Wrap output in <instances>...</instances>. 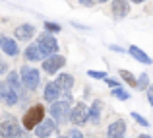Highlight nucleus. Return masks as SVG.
I'll list each match as a JSON object with an SVG mask.
<instances>
[{"mask_svg":"<svg viewBox=\"0 0 153 138\" xmlns=\"http://www.w3.org/2000/svg\"><path fill=\"white\" fill-rule=\"evenodd\" d=\"M43 119H45V107H43V105H33V107H29L25 113H23L22 124H23V128H27V130H33Z\"/></svg>","mask_w":153,"mask_h":138,"instance_id":"obj_1","label":"nucleus"},{"mask_svg":"<svg viewBox=\"0 0 153 138\" xmlns=\"http://www.w3.org/2000/svg\"><path fill=\"white\" fill-rule=\"evenodd\" d=\"M51 117L54 123L64 124L68 119H70V105L68 101H52L51 105Z\"/></svg>","mask_w":153,"mask_h":138,"instance_id":"obj_2","label":"nucleus"},{"mask_svg":"<svg viewBox=\"0 0 153 138\" xmlns=\"http://www.w3.org/2000/svg\"><path fill=\"white\" fill-rule=\"evenodd\" d=\"M19 78H22V84L27 90H37L39 82H41L39 70H35V68H31V66H23L22 72H19Z\"/></svg>","mask_w":153,"mask_h":138,"instance_id":"obj_3","label":"nucleus"},{"mask_svg":"<svg viewBox=\"0 0 153 138\" xmlns=\"http://www.w3.org/2000/svg\"><path fill=\"white\" fill-rule=\"evenodd\" d=\"M64 64H66V58L56 52V55H51V56H47V58L43 60V70H45L47 74H56Z\"/></svg>","mask_w":153,"mask_h":138,"instance_id":"obj_4","label":"nucleus"},{"mask_svg":"<svg viewBox=\"0 0 153 138\" xmlns=\"http://www.w3.org/2000/svg\"><path fill=\"white\" fill-rule=\"evenodd\" d=\"M37 45L43 49V52H45L47 56L56 55V51H58V43H56V39H54V35H52V33H43V35H39Z\"/></svg>","mask_w":153,"mask_h":138,"instance_id":"obj_5","label":"nucleus"},{"mask_svg":"<svg viewBox=\"0 0 153 138\" xmlns=\"http://www.w3.org/2000/svg\"><path fill=\"white\" fill-rule=\"evenodd\" d=\"M19 134H23V132L16 121H0V136L2 138H16Z\"/></svg>","mask_w":153,"mask_h":138,"instance_id":"obj_6","label":"nucleus"},{"mask_svg":"<svg viewBox=\"0 0 153 138\" xmlns=\"http://www.w3.org/2000/svg\"><path fill=\"white\" fill-rule=\"evenodd\" d=\"M87 111H89V109L85 107V103H78L70 111V121L76 127H82L83 123H87Z\"/></svg>","mask_w":153,"mask_h":138,"instance_id":"obj_7","label":"nucleus"},{"mask_svg":"<svg viewBox=\"0 0 153 138\" xmlns=\"http://www.w3.org/2000/svg\"><path fill=\"white\" fill-rule=\"evenodd\" d=\"M33 130H35V136L37 138H47V136H51L52 132L56 130V123L52 119H43Z\"/></svg>","mask_w":153,"mask_h":138,"instance_id":"obj_8","label":"nucleus"},{"mask_svg":"<svg viewBox=\"0 0 153 138\" xmlns=\"http://www.w3.org/2000/svg\"><path fill=\"white\" fill-rule=\"evenodd\" d=\"M111 10H112L114 20H124L128 14H130V4H128V0H112Z\"/></svg>","mask_w":153,"mask_h":138,"instance_id":"obj_9","label":"nucleus"},{"mask_svg":"<svg viewBox=\"0 0 153 138\" xmlns=\"http://www.w3.org/2000/svg\"><path fill=\"white\" fill-rule=\"evenodd\" d=\"M6 84L16 92V95H19V99H25L23 95V84H22V78L18 76V72H8V78H6Z\"/></svg>","mask_w":153,"mask_h":138,"instance_id":"obj_10","label":"nucleus"},{"mask_svg":"<svg viewBox=\"0 0 153 138\" xmlns=\"http://www.w3.org/2000/svg\"><path fill=\"white\" fill-rule=\"evenodd\" d=\"M124 134H126V121H122V119L111 123V127L107 128L108 138H124Z\"/></svg>","mask_w":153,"mask_h":138,"instance_id":"obj_11","label":"nucleus"},{"mask_svg":"<svg viewBox=\"0 0 153 138\" xmlns=\"http://www.w3.org/2000/svg\"><path fill=\"white\" fill-rule=\"evenodd\" d=\"M23 56H25V60H33V62H37V60H45L47 55L43 52V49L37 45V43H33V45H29L25 49V52H23Z\"/></svg>","mask_w":153,"mask_h":138,"instance_id":"obj_12","label":"nucleus"},{"mask_svg":"<svg viewBox=\"0 0 153 138\" xmlns=\"http://www.w3.org/2000/svg\"><path fill=\"white\" fill-rule=\"evenodd\" d=\"M14 35H16L18 41H29V39L35 35V27L31 26V23H22V26L16 27Z\"/></svg>","mask_w":153,"mask_h":138,"instance_id":"obj_13","label":"nucleus"},{"mask_svg":"<svg viewBox=\"0 0 153 138\" xmlns=\"http://www.w3.org/2000/svg\"><path fill=\"white\" fill-rule=\"evenodd\" d=\"M101 109H103V103L99 99H95L93 105L89 107V111H87V121L93 124H99V121H101Z\"/></svg>","mask_w":153,"mask_h":138,"instance_id":"obj_14","label":"nucleus"},{"mask_svg":"<svg viewBox=\"0 0 153 138\" xmlns=\"http://www.w3.org/2000/svg\"><path fill=\"white\" fill-rule=\"evenodd\" d=\"M128 52H130V55L134 56L138 62H142V64H151V62H153L151 56L147 55L146 51H142L140 47H136V45H130V47H128Z\"/></svg>","mask_w":153,"mask_h":138,"instance_id":"obj_15","label":"nucleus"},{"mask_svg":"<svg viewBox=\"0 0 153 138\" xmlns=\"http://www.w3.org/2000/svg\"><path fill=\"white\" fill-rule=\"evenodd\" d=\"M0 95H2V99L6 101L8 105H16V103H18V95H16V92L12 90L8 84L0 82Z\"/></svg>","mask_w":153,"mask_h":138,"instance_id":"obj_16","label":"nucleus"},{"mask_svg":"<svg viewBox=\"0 0 153 138\" xmlns=\"http://www.w3.org/2000/svg\"><path fill=\"white\" fill-rule=\"evenodd\" d=\"M0 47H2V51L6 52L8 56L18 55V43H16L14 39H10V37H0Z\"/></svg>","mask_w":153,"mask_h":138,"instance_id":"obj_17","label":"nucleus"},{"mask_svg":"<svg viewBox=\"0 0 153 138\" xmlns=\"http://www.w3.org/2000/svg\"><path fill=\"white\" fill-rule=\"evenodd\" d=\"M60 93H62V92H60V88H58V84H56V82H49L45 86V99L51 101V103L58 99Z\"/></svg>","mask_w":153,"mask_h":138,"instance_id":"obj_18","label":"nucleus"},{"mask_svg":"<svg viewBox=\"0 0 153 138\" xmlns=\"http://www.w3.org/2000/svg\"><path fill=\"white\" fill-rule=\"evenodd\" d=\"M54 82L58 84L60 92H70L72 88H74V76H72V74H60Z\"/></svg>","mask_w":153,"mask_h":138,"instance_id":"obj_19","label":"nucleus"},{"mask_svg":"<svg viewBox=\"0 0 153 138\" xmlns=\"http://www.w3.org/2000/svg\"><path fill=\"white\" fill-rule=\"evenodd\" d=\"M118 74H120V78H122L124 82L128 84V86H132V88L138 86V78H136V76L132 74V72H128V70H120Z\"/></svg>","mask_w":153,"mask_h":138,"instance_id":"obj_20","label":"nucleus"},{"mask_svg":"<svg viewBox=\"0 0 153 138\" xmlns=\"http://www.w3.org/2000/svg\"><path fill=\"white\" fill-rule=\"evenodd\" d=\"M147 86H149V76H147V72H142L138 78V90H147Z\"/></svg>","mask_w":153,"mask_h":138,"instance_id":"obj_21","label":"nucleus"},{"mask_svg":"<svg viewBox=\"0 0 153 138\" xmlns=\"http://www.w3.org/2000/svg\"><path fill=\"white\" fill-rule=\"evenodd\" d=\"M112 95L116 97V99H120V101H126V99H130V93L128 92H124L122 88H112Z\"/></svg>","mask_w":153,"mask_h":138,"instance_id":"obj_22","label":"nucleus"},{"mask_svg":"<svg viewBox=\"0 0 153 138\" xmlns=\"http://www.w3.org/2000/svg\"><path fill=\"white\" fill-rule=\"evenodd\" d=\"M45 31L47 33H60V31H62V26H58V23H54V22H45Z\"/></svg>","mask_w":153,"mask_h":138,"instance_id":"obj_23","label":"nucleus"},{"mask_svg":"<svg viewBox=\"0 0 153 138\" xmlns=\"http://www.w3.org/2000/svg\"><path fill=\"white\" fill-rule=\"evenodd\" d=\"M130 115H132V119H134V121H136V123H138V124H142V127H149V121H147V119H143V117L140 115V113L132 111Z\"/></svg>","mask_w":153,"mask_h":138,"instance_id":"obj_24","label":"nucleus"},{"mask_svg":"<svg viewBox=\"0 0 153 138\" xmlns=\"http://www.w3.org/2000/svg\"><path fill=\"white\" fill-rule=\"evenodd\" d=\"M87 76H89V78H95V80H105L107 78V74H105V72H99V70H87Z\"/></svg>","mask_w":153,"mask_h":138,"instance_id":"obj_25","label":"nucleus"},{"mask_svg":"<svg viewBox=\"0 0 153 138\" xmlns=\"http://www.w3.org/2000/svg\"><path fill=\"white\" fill-rule=\"evenodd\" d=\"M147 101H149V105L153 107V84H149V86H147Z\"/></svg>","mask_w":153,"mask_h":138,"instance_id":"obj_26","label":"nucleus"},{"mask_svg":"<svg viewBox=\"0 0 153 138\" xmlns=\"http://www.w3.org/2000/svg\"><path fill=\"white\" fill-rule=\"evenodd\" d=\"M105 82H107L111 88H118L120 86V82H118V80H114V78H105Z\"/></svg>","mask_w":153,"mask_h":138,"instance_id":"obj_27","label":"nucleus"},{"mask_svg":"<svg viewBox=\"0 0 153 138\" xmlns=\"http://www.w3.org/2000/svg\"><path fill=\"white\" fill-rule=\"evenodd\" d=\"M6 72H8V62H4L0 58V74H6Z\"/></svg>","mask_w":153,"mask_h":138,"instance_id":"obj_28","label":"nucleus"},{"mask_svg":"<svg viewBox=\"0 0 153 138\" xmlns=\"http://www.w3.org/2000/svg\"><path fill=\"white\" fill-rule=\"evenodd\" d=\"M78 2L82 4V6H87V8H89V6H93V4L97 2V0H78Z\"/></svg>","mask_w":153,"mask_h":138,"instance_id":"obj_29","label":"nucleus"},{"mask_svg":"<svg viewBox=\"0 0 153 138\" xmlns=\"http://www.w3.org/2000/svg\"><path fill=\"white\" fill-rule=\"evenodd\" d=\"M70 138H83V134H82L79 130H76V128H74V130L70 132Z\"/></svg>","mask_w":153,"mask_h":138,"instance_id":"obj_30","label":"nucleus"},{"mask_svg":"<svg viewBox=\"0 0 153 138\" xmlns=\"http://www.w3.org/2000/svg\"><path fill=\"white\" fill-rule=\"evenodd\" d=\"M111 51H114V52H126L122 47H118V45H111Z\"/></svg>","mask_w":153,"mask_h":138,"instance_id":"obj_31","label":"nucleus"},{"mask_svg":"<svg viewBox=\"0 0 153 138\" xmlns=\"http://www.w3.org/2000/svg\"><path fill=\"white\" fill-rule=\"evenodd\" d=\"M130 2H134V4H142V2H146V0H130Z\"/></svg>","mask_w":153,"mask_h":138,"instance_id":"obj_32","label":"nucleus"},{"mask_svg":"<svg viewBox=\"0 0 153 138\" xmlns=\"http://www.w3.org/2000/svg\"><path fill=\"white\" fill-rule=\"evenodd\" d=\"M138 138H151V136H149V134H140Z\"/></svg>","mask_w":153,"mask_h":138,"instance_id":"obj_33","label":"nucleus"},{"mask_svg":"<svg viewBox=\"0 0 153 138\" xmlns=\"http://www.w3.org/2000/svg\"><path fill=\"white\" fill-rule=\"evenodd\" d=\"M97 2H108V0H97Z\"/></svg>","mask_w":153,"mask_h":138,"instance_id":"obj_34","label":"nucleus"},{"mask_svg":"<svg viewBox=\"0 0 153 138\" xmlns=\"http://www.w3.org/2000/svg\"><path fill=\"white\" fill-rule=\"evenodd\" d=\"M58 138H70V136H58Z\"/></svg>","mask_w":153,"mask_h":138,"instance_id":"obj_35","label":"nucleus"},{"mask_svg":"<svg viewBox=\"0 0 153 138\" xmlns=\"http://www.w3.org/2000/svg\"><path fill=\"white\" fill-rule=\"evenodd\" d=\"M0 99H2V95H0Z\"/></svg>","mask_w":153,"mask_h":138,"instance_id":"obj_36","label":"nucleus"}]
</instances>
